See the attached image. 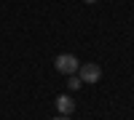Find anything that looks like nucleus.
Here are the masks:
<instances>
[{"label": "nucleus", "instance_id": "obj_2", "mask_svg": "<svg viewBox=\"0 0 134 120\" xmlns=\"http://www.w3.org/2000/svg\"><path fill=\"white\" fill-rule=\"evenodd\" d=\"M78 78H81V83H99V78H102V67L94 61H88V64H81L78 67Z\"/></svg>", "mask_w": 134, "mask_h": 120}, {"label": "nucleus", "instance_id": "obj_5", "mask_svg": "<svg viewBox=\"0 0 134 120\" xmlns=\"http://www.w3.org/2000/svg\"><path fill=\"white\" fill-rule=\"evenodd\" d=\"M54 120H70V115H59V117H54Z\"/></svg>", "mask_w": 134, "mask_h": 120}, {"label": "nucleus", "instance_id": "obj_1", "mask_svg": "<svg viewBox=\"0 0 134 120\" xmlns=\"http://www.w3.org/2000/svg\"><path fill=\"white\" fill-rule=\"evenodd\" d=\"M54 67H57V72H62V75H75L78 67H81V61H78L75 53H59V56L54 59Z\"/></svg>", "mask_w": 134, "mask_h": 120}, {"label": "nucleus", "instance_id": "obj_6", "mask_svg": "<svg viewBox=\"0 0 134 120\" xmlns=\"http://www.w3.org/2000/svg\"><path fill=\"white\" fill-rule=\"evenodd\" d=\"M83 3H97V0H83Z\"/></svg>", "mask_w": 134, "mask_h": 120}, {"label": "nucleus", "instance_id": "obj_3", "mask_svg": "<svg viewBox=\"0 0 134 120\" xmlns=\"http://www.w3.org/2000/svg\"><path fill=\"white\" fill-rule=\"evenodd\" d=\"M57 110H59V115H72V112H75V102H72V96H67V93L57 96Z\"/></svg>", "mask_w": 134, "mask_h": 120}, {"label": "nucleus", "instance_id": "obj_4", "mask_svg": "<svg viewBox=\"0 0 134 120\" xmlns=\"http://www.w3.org/2000/svg\"><path fill=\"white\" fill-rule=\"evenodd\" d=\"M67 88L78 91V88H81V78H78V75H70V78H67Z\"/></svg>", "mask_w": 134, "mask_h": 120}]
</instances>
